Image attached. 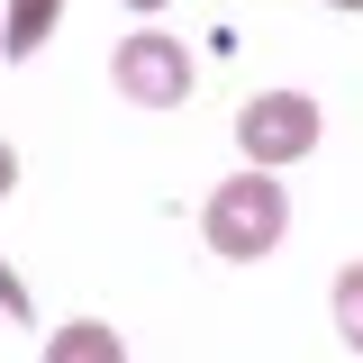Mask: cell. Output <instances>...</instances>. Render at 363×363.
Instances as JSON below:
<instances>
[{"label": "cell", "instance_id": "6da1fadb", "mask_svg": "<svg viewBox=\"0 0 363 363\" xmlns=\"http://www.w3.org/2000/svg\"><path fill=\"white\" fill-rule=\"evenodd\" d=\"M200 227H209V255H227V264H255V255H272V245H281V227H291V200H281L272 164H255V173H227L218 191H209Z\"/></svg>", "mask_w": 363, "mask_h": 363}, {"label": "cell", "instance_id": "7a4b0ae2", "mask_svg": "<svg viewBox=\"0 0 363 363\" xmlns=\"http://www.w3.org/2000/svg\"><path fill=\"white\" fill-rule=\"evenodd\" d=\"M236 145H245V164H300L318 145V100L309 91H255L236 109Z\"/></svg>", "mask_w": 363, "mask_h": 363}, {"label": "cell", "instance_id": "3957f363", "mask_svg": "<svg viewBox=\"0 0 363 363\" xmlns=\"http://www.w3.org/2000/svg\"><path fill=\"white\" fill-rule=\"evenodd\" d=\"M109 82L128 91L136 109H182V91H191V55H182L173 37H155V28H136V37H118V55H109Z\"/></svg>", "mask_w": 363, "mask_h": 363}, {"label": "cell", "instance_id": "277c9868", "mask_svg": "<svg viewBox=\"0 0 363 363\" xmlns=\"http://www.w3.org/2000/svg\"><path fill=\"white\" fill-rule=\"evenodd\" d=\"M55 18H64V0H9V9H0V55L28 64V55L55 37Z\"/></svg>", "mask_w": 363, "mask_h": 363}, {"label": "cell", "instance_id": "5b68a950", "mask_svg": "<svg viewBox=\"0 0 363 363\" xmlns=\"http://www.w3.org/2000/svg\"><path fill=\"white\" fill-rule=\"evenodd\" d=\"M45 354L55 363H118V336H109V327H64Z\"/></svg>", "mask_w": 363, "mask_h": 363}, {"label": "cell", "instance_id": "8992f818", "mask_svg": "<svg viewBox=\"0 0 363 363\" xmlns=\"http://www.w3.org/2000/svg\"><path fill=\"white\" fill-rule=\"evenodd\" d=\"M336 336L363 354V264H345V272H336Z\"/></svg>", "mask_w": 363, "mask_h": 363}, {"label": "cell", "instance_id": "52a82bcc", "mask_svg": "<svg viewBox=\"0 0 363 363\" xmlns=\"http://www.w3.org/2000/svg\"><path fill=\"white\" fill-rule=\"evenodd\" d=\"M0 309H9V318H28V291L9 281V264H0Z\"/></svg>", "mask_w": 363, "mask_h": 363}, {"label": "cell", "instance_id": "ba28073f", "mask_svg": "<svg viewBox=\"0 0 363 363\" xmlns=\"http://www.w3.org/2000/svg\"><path fill=\"white\" fill-rule=\"evenodd\" d=\"M9 191H18V155L0 145V200H9Z\"/></svg>", "mask_w": 363, "mask_h": 363}, {"label": "cell", "instance_id": "9c48e42d", "mask_svg": "<svg viewBox=\"0 0 363 363\" xmlns=\"http://www.w3.org/2000/svg\"><path fill=\"white\" fill-rule=\"evenodd\" d=\"M128 9H136V18H155V9H173V0H128Z\"/></svg>", "mask_w": 363, "mask_h": 363}, {"label": "cell", "instance_id": "30bf717a", "mask_svg": "<svg viewBox=\"0 0 363 363\" xmlns=\"http://www.w3.org/2000/svg\"><path fill=\"white\" fill-rule=\"evenodd\" d=\"M327 9H363V0H327Z\"/></svg>", "mask_w": 363, "mask_h": 363}]
</instances>
